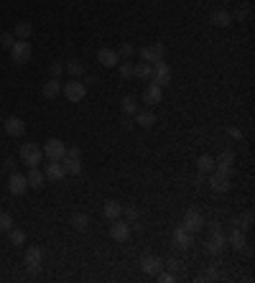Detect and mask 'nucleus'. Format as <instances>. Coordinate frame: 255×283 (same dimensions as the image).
<instances>
[{
    "mask_svg": "<svg viewBox=\"0 0 255 283\" xmlns=\"http://www.w3.org/2000/svg\"><path fill=\"white\" fill-rule=\"evenodd\" d=\"M26 181H29V186H31V189H44L46 176H44V171H39V166H31V168H29V174H26Z\"/></svg>",
    "mask_w": 255,
    "mask_h": 283,
    "instance_id": "nucleus-18",
    "label": "nucleus"
},
{
    "mask_svg": "<svg viewBox=\"0 0 255 283\" xmlns=\"http://www.w3.org/2000/svg\"><path fill=\"white\" fill-rule=\"evenodd\" d=\"M118 56H120V59H133V56H135V46L128 44V41L120 44V46H118Z\"/></svg>",
    "mask_w": 255,
    "mask_h": 283,
    "instance_id": "nucleus-30",
    "label": "nucleus"
},
{
    "mask_svg": "<svg viewBox=\"0 0 255 283\" xmlns=\"http://www.w3.org/2000/svg\"><path fill=\"white\" fill-rule=\"evenodd\" d=\"M140 270H143L146 275H156L158 270H163V263H161L156 255H143V258H140Z\"/></svg>",
    "mask_w": 255,
    "mask_h": 283,
    "instance_id": "nucleus-15",
    "label": "nucleus"
},
{
    "mask_svg": "<svg viewBox=\"0 0 255 283\" xmlns=\"http://www.w3.org/2000/svg\"><path fill=\"white\" fill-rule=\"evenodd\" d=\"M133 123H135V120H133V115H123V118H120V125H123L125 130H128V128H133Z\"/></svg>",
    "mask_w": 255,
    "mask_h": 283,
    "instance_id": "nucleus-43",
    "label": "nucleus"
},
{
    "mask_svg": "<svg viewBox=\"0 0 255 283\" xmlns=\"http://www.w3.org/2000/svg\"><path fill=\"white\" fill-rule=\"evenodd\" d=\"M3 128H6V133H8L11 138H21V135L26 133V123H23L21 118H8V120L3 123Z\"/></svg>",
    "mask_w": 255,
    "mask_h": 283,
    "instance_id": "nucleus-16",
    "label": "nucleus"
},
{
    "mask_svg": "<svg viewBox=\"0 0 255 283\" xmlns=\"http://www.w3.org/2000/svg\"><path fill=\"white\" fill-rule=\"evenodd\" d=\"M161 100H163V87H158V84H153V82H151V84L143 90V102L153 107V105H158Z\"/></svg>",
    "mask_w": 255,
    "mask_h": 283,
    "instance_id": "nucleus-13",
    "label": "nucleus"
},
{
    "mask_svg": "<svg viewBox=\"0 0 255 283\" xmlns=\"http://www.w3.org/2000/svg\"><path fill=\"white\" fill-rule=\"evenodd\" d=\"M202 224H204V219H202V214H199L196 209H186V214H184V222H181V227L196 235Z\"/></svg>",
    "mask_w": 255,
    "mask_h": 283,
    "instance_id": "nucleus-11",
    "label": "nucleus"
},
{
    "mask_svg": "<svg viewBox=\"0 0 255 283\" xmlns=\"http://www.w3.org/2000/svg\"><path fill=\"white\" fill-rule=\"evenodd\" d=\"M174 242H176V247L189 250V247L194 245V232H189V230H184V227L179 224V227H176V232H174Z\"/></svg>",
    "mask_w": 255,
    "mask_h": 283,
    "instance_id": "nucleus-14",
    "label": "nucleus"
},
{
    "mask_svg": "<svg viewBox=\"0 0 255 283\" xmlns=\"http://www.w3.org/2000/svg\"><path fill=\"white\" fill-rule=\"evenodd\" d=\"M222 247H224V245H219L217 240H207V252H209V255H219Z\"/></svg>",
    "mask_w": 255,
    "mask_h": 283,
    "instance_id": "nucleus-38",
    "label": "nucleus"
},
{
    "mask_svg": "<svg viewBox=\"0 0 255 283\" xmlns=\"http://www.w3.org/2000/svg\"><path fill=\"white\" fill-rule=\"evenodd\" d=\"M62 166H64V174H67V176H79V171H82L79 158H69V156H64V158H62Z\"/></svg>",
    "mask_w": 255,
    "mask_h": 283,
    "instance_id": "nucleus-22",
    "label": "nucleus"
},
{
    "mask_svg": "<svg viewBox=\"0 0 255 283\" xmlns=\"http://www.w3.org/2000/svg\"><path fill=\"white\" fill-rule=\"evenodd\" d=\"M62 92H64V97H67L69 102H82V100L87 97V84L79 82V79H69Z\"/></svg>",
    "mask_w": 255,
    "mask_h": 283,
    "instance_id": "nucleus-1",
    "label": "nucleus"
},
{
    "mask_svg": "<svg viewBox=\"0 0 255 283\" xmlns=\"http://www.w3.org/2000/svg\"><path fill=\"white\" fill-rule=\"evenodd\" d=\"M151 82L158 84V87H166L171 82V67L161 59V62H153V72H151Z\"/></svg>",
    "mask_w": 255,
    "mask_h": 283,
    "instance_id": "nucleus-4",
    "label": "nucleus"
},
{
    "mask_svg": "<svg viewBox=\"0 0 255 283\" xmlns=\"http://www.w3.org/2000/svg\"><path fill=\"white\" fill-rule=\"evenodd\" d=\"M123 214H125V222H128V224H135V222H138V209H135V207H123Z\"/></svg>",
    "mask_w": 255,
    "mask_h": 283,
    "instance_id": "nucleus-36",
    "label": "nucleus"
},
{
    "mask_svg": "<svg viewBox=\"0 0 255 283\" xmlns=\"http://www.w3.org/2000/svg\"><path fill=\"white\" fill-rule=\"evenodd\" d=\"M67 156H69V158H79V156H82V151H79L77 146H72V148H67Z\"/></svg>",
    "mask_w": 255,
    "mask_h": 283,
    "instance_id": "nucleus-47",
    "label": "nucleus"
},
{
    "mask_svg": "<svg viewBox=\"0 0 255 283\" xmlns=\"http://www.w3.org/2000/svg\"><path fill=\"white\" fill-rule=\"evenodd\" d=\"M3 168H6V171H16V161H13V158H8V161L3 163Z\"/></svg>",
    "mask_w": 255,
    "mask_h": 283,
    "instance_id": "nucleus-48",
    "label": "nucleus"
},
{
    "mask_svg": "<svg viewBox=\"0 0 255 283\" xmlns=\"http://www.w3.org/2000/svg\"><path fill=\"white\" fill-rule=\"evenodd\" d=\"M8 237H11L13 245H23V242H26V232L18 230V227H11V230H8Z\"/></svg>",
    "mask_w": 255,
    "mask_h": 283,
    "instance_id": "nucleus-33",
    "label": "nucleus"
},
{
    "mask_svg": "<svg viewBox=\"0 0 255 283\" xmlns=\"http://www.w3.org/2000/svg\"><path fill=\"white\" fill-rule=\"evenodd\" d=\"M140 62H148V64H153V62H161L158 56H156V51H153V46H143L140 51Z\"/></svg>",
    "mask_w": 255,
    "mask_h": 283,
    "instance_id": "nucleus-31",
    "label": "nucleus"
},
{
    "mask_svg": "<svg viewBox=\"0 0 255 283\" xmlns=\"http://www.w3.org/2000/svg\"><path fill=\"white\" fill-rule=\"evenodd\" d=\"M204 184H207V179H204V174L199 171V174H196V186H204Z\"/></svg>",
    "mask_w": 255,
    "mask_h": 283,
    "instance_id": "nucleus-49",
    "label": "nucleus"
},
{
    "mask_svg": "<svg viewBox=\"0 0 255 283\" xmlns=\"http://www.w3.org/2000/svg\"><path fill=\"white\" fill-rule=\"evenodd\" d=\"M41 92H44V97H46V100H56V97L62 95V84H59V79H49V82L44 84V90H41Z\"/></svg>",
    "mask_w": 255,
    "mask_h": 283,
    "instance_id": "nucleus-23",
    "label": "nucleus"
},
{
    "mask_svg": "<svg viewBox=\"0 0 255 283\" xmlns=\"http://www.w3.org/2000/svg\"><path fill=\"white\" fill-rule=\"evenodd\" d=\"M212 23L219 26V29H227V26L232 23V16H230L227 11H214V13H212Z\"/></svg>",
    "mask_w": 255,
    "mask_h": 283,
    "instance_id": "nucleus-26",
    "label": "nucleus"
},
{
    "mask_svg": "<svg viewBox=\"0 0 255 283\" xmlns=\"http://www.w3.org/2000/svg\"><path fill=\"white\" fill-rule=\"evenodd\" d=\"M31 34H34V26L31 23H16V29H13V36L18 39V41H29L31 39Z\"/></svg>",
    "mask_w": 255,
    "mask_h": 283,
    "instance_id": "nucleus-24",
    "label": "nucleus"
},
{
    "mask_svg": "<svg viewBox=\"0 0 255 283\" xmlns=\"http://www.w3.org/2000/svg\"><path fill=\"white\" fill-rule=\"evenodd\" d=\"M120 77H123V79H133V77H135V74H133V62H130V59L120 62Z\"/></svg>",
    "mask_w": 255,
    "mask_h": 283,
    "instance_id": "nucleus-34",
    "label": "nucleus"
},
{
    "mask_svg": "<svg viewBox=\"0 0 255 283\" xmlns=\"http://www.w3.org/2000/svg\"><path fill=\"white\" fill-rule=\"evenodd\" d=\"M62 72H64V67H62L59 62H56V64H51V77H54V79H59V74H62Z\"/></svg>",
    "mask_w": 255,
    "mask_h": 283,
    "instance_id": "nucleus-44",
    "label": "nucleus"
},
{
    "mask_svg": "<svg viewBox=\"0 0 255 283\" xmlns=\"http://www.w3.org/2000/svg\"><path fill=\"white\" fill-rule=\"evenodd\" d=\"M69 74H72V79H79V77H84V67L79 64V62H69L67 67H64Z\"/></svg>",
    "mask_w": 255,
    "mask_h": 283,
    "instance_id": "nucleus-32",
    "label": "nucleus"
},
{
    "mask_svg": "<svg viewBox=\"0 0 255 283\" xmlns=\"http://www.w3.org/2000/svg\"><path fill=\"white\" fill-rule=\"evenodd\" d=\"M21 161L31 168V166H39L44 161V151L36 146V143H23L21 146Z\"/></svg>",
    "mask_w": 255,
    "mask_h": 283,
    "instance_id": "nucleus-2",
    "label": "nucleus"
},
{
    "mask_svg": "<svg viewBox=\"0 0 255 283\" xmlns=\"http://www.w3.org/2000/svg\"><path fill=\"white\" fill-rule=\"evenodd\" d=\"M26 189H29V181H26V176H23V174H16V171H11V179H8V191H11L13 196H21V194H26Z\"/></svg>",
    "mask_w": 255,
    "mask_h": 283,
    "instance_id": "nucleus-9",
    "label": "nucleus"
},
{
    "mask_svg": "<svg viewBox=\"0 0 255 283\" xmlns=\"http://www.w3.org/2000/svg\"><path fill=\"white\" fill-rule=\"evenodd\" d=\"M151 46H153V51H156V56H158V59H163V56H166V46H163L161 41H156V44H151Z\"/></svg>",
    "mask_w": 255,
    "mask_h": 283,
    "instance_id": "nucleus-40",
    "label": "nucleus"
},
{
    "mask_svg": "<svg viewBox=\"0 0 255 283\" xmlns=\"http://www.w3.org/2000/svg\"><path fill=\"white\" fill-rule=\"evenodd\" d=\"M151 72H153V64H148V62L133 64V74H135L138 79H151Z\"/></svg>",
    "mask_w": 255,
    "mask_h": 283,
    "instance_id": "nucleus-25",
    "label": "nucleus"
},
{
    "mask_svg": "<svg viewBox=\"0 0 255 283\" xmlns=\"http://www.w3.org/2000/svg\"><path fill=\"white\" fill-rule=\"evenodd\" d=\"M227 237V242L235 247V250H242L245 247V235H242V227H232L230 230V235H224Z\"/></svg>",
    "mask_w": 255,
    "mask_h": 283,
    "instance_id": "nucleus-21",
    "label": "nucleus"
},
{
    "mask_svg": "<svg viewBox=\"0 0 255 283\" xmlns=\"http://www.w3.org/2000/svg\"><path fill=\"white\" fill-rule=\"evenodd\" d=\"M97 62L102 64V67H107V69H112V67H118L120 64V56H118V51L115 49H100L97 51Z\"/></svg>",
    "mask_w": 255,
    "mask_h": 283,
    "instance_id": "nucleus-12",
    "label": "nucleus"
},
{
    "mask_svg": "<svg viewBox=\"0 0 255 283\" xmlns=\"http://www.w3.org/2000/svg\"><path fill=\"white\" fill-rule=\"evenodd\" d=\"M166 265H168V270H171V273H179V260H176V258H168V260H166Z\"/></svg>",
    "mask_w": 255,
    "mask_h": 283,
    "instance_id": "nucleus-45",
    "label": "nucleus"
},
{
    "mask_svg": "<svg viewBox=\"0 0 255 283\" xmlns=\"http://www.w3.org/2000/svg\"><path fill=\"white\" fill-rule=\"evenodd\" d=\"M41 260H44V252H41V247H29V250H26V255H23L26 270H29L31 275H36V273L41 270Z\"/></svg>",
    "mask_w": 255,
    "mask_h": 283,
    "instance_id": "nucleus-6",
    "label": "nucleus"
},
{
    "mask_svg": "<svg viewBox=\"0 0 255 283\" xmlns=\"http://www.w3.org/2000/svg\"><path fill=\"white\" fill-rule=\"evenodd\" d=\"M207 184H209L217 194L230 191V176H224V174H219V171H212V174H209V179H207Z\"/></svg>",
    "mask_w": 255,
    "mask_h": 283,
    "instance_id": "nucleus-10",
    "label": "nucleus"
},
{
    "mask_svg": "<svg viewBox=\"0 0 255 283\" xmlns=\"http://www.w3.org/2000/svg\"><path fill=\"white\" fill-rule=\"evenodd\" d=\"M232 16V21H245L247 18V8H237L235 13H230Z\"/></svg>",
    "mask_w": 255,
    "mask_h": 283,
    "instance_id": "nucleus-39",
    "label": "nucleus"
},
{
    "mask_svg": "<svg viewBox=\"0 0 255 283\" xmlns=\"http://www.w3.org/2000/svg\"><path fill=\"white\" fill-rule=\"evenodd\" d=\"M130 230H133V227H130L125 219L118 217V219H112V224H110V237H112L115 242H125V240L130 237Z\"/></svg>",
    "mask_w": 255,
    "mask_h": 283,
    "instance_id": "nucleus-8",
    "label": "nucleus"
},
{
    "mask_svg": "<svg viewBox=\"0 0 255 283\" xmlns=\"http://www.w3.org/2000/svg\"><path fill=\"white\" fill-rule=\"evenodd\" d=\"M72 224H74V230L82 232V230L90 227V217H87L84 212H74V214H72Z\"/></svg>",
    "mask_w": 255,
    "mask_h": 283,
    "instance_id": "nucleus-29",
    "label": "nucleus"
},
{
    "mask_svg": "<svg viewBox=\"0 0 255 283\" xmlns=\"http://www.w3.org/2000/svg\"><path fill=\"white\" fill-rule=\"evenodd\" d=\"M252 219H255V217H252V212H247V214L240 219V222H242V230H250V227H252Z\"/></svg>",
    "mask_w": 255,
    "mask_h": 283,
    "instance_id": "nucleus-42",
    "label": "nucleus"
},
{
    "mask_svg": "<svg viewBox=\"0 0 255 283\" xmlns=\"http://www.w3.org/2000/svg\"><path fill=\"white\" fill-rule=\"evenodd\" d=\"M44 176H46L49 181H62V179L67 176L62 161H51V158H49V163H46V168H44Z\"/></svg>",
    "mask_w": 255,
    "mask_h": 283,
    "instance_id": "nucleus-17",
    "label": "nucleus"
},
{
    "mask_svg": "<svg viewBox=\"0 0 255 283\" xmlns=\"http://www.w3.org/2000/svg\"><path fill=\"white\" fill-rule=\"evenodd\" d=\"M13 44H16V36H13V31H3V34H0V46L11 49Z\"/></svg>",
    "mask_w": 255,
    "mask_h": 283,
    "instance_id": "nucleus-37",
    "label": "nucleus"
},
{
    "mask_svg": "<svg viewBox=\"0 0 255 283\" xmlns=\"http://www.w3.org/2000/svg\"><path fill=\"white\" fill-rule=\"evenodd\" d=\"M156 278H158V280H163V283L176 280V275H174V273H163V270H158V273H156Z\"/></svg>",
    "mask_w": 255,
    "mask_h": 283,
    "instance_id": "nucleus-41",
    "label": "nucleus"
},
{
    "mask_svg": "<svg viewBox=\"0 0 255 283\" xmlns=\"http://www.w3.org/2000/svg\"><path fill=\"white\" fill-rule=\"evenodd\" d=\"M120 107H123V115H135L138 112V100L133 95H128V97L120 100Z\"/></svg>",
    "mask_w": 255,
    "mask_h": 283,
    "instance_id": "nucleus-27",
    "label": "nucleus"
},
{
    "mask_svg": "<svg viewBox=\"0 0 255 283\" xmlns=\"http://www.w3.org/2000/svg\"><path fill=\"white\" fill-rule=\"evenodd\" d=\"M13 227V217L11 212H0V232H8Z\"/></svg>",
    "mask_w": 255,
    "mask_h": 283,
    "instance_id": "nucleus-35",
    "label": "nucleus"
},
{
    "mask_svg": "<svg viewBox=\"0 0 255 283\" xmlns=\"http://www.w3.org/2000/svg\"><path fill=\"white\" fill-rule=\"evenodd\" d=\"M196 168H199L202 174H212V171H214V158H212V156H199V158H196Z\"/></svg>",
    "mask_w": 255,
    "mask_h": 283,
    "instance_id": "nucleus-28",
    "label": "nucleus"
},
{
    "mask_svg": "<svg viewBox=\"0 0 255 283\" xmlns=\"http://www.w3.org/2000/svg\"><path fill=\"white\" fill-rule=\"evenodd\" d=\"M232 161H235V151L224 148L219 153V158H214V171H219L224 176H232Z\"/></svg>",
    "mask_w": 255,
    "mask_h": 283,
    "instance_id": "nucleus-7",
    "label": "nucleus"
},
{
    "mask_svg": "<svg viewBox=\"0 0 255 283\" xmlns=\"http://www.w3.org/2000/svg\"><path fill=\"white\" fill-rule=\"evenodd\" d=\"M102 214L112 222V219H118V217L123 214V204H120V202H115V199H107V202H105V207H102Z\"/></svg>",
    "mask_w": 255,
    "mask_h": 283,
    "instance_id": "nucleus-19",
    "label": "nucleus"
},
{
    "mask_svg": "<svg viewBox=\"0 0 255 283\" xmlns=\"http://www.w3.org/2000/svg\"><path fill=\"white\" fill-rule=\"evenodd\" d=\"M133 120H135L140 128H153V123H156V115H153V110H138V112L133 115Z\"/></svg>",
    "mask_w": 255,
    "mask_h": 283,
    "instance_id": "nucleus-20",
    "label": "nucleus"
},
{
    "mask_svg": "<svg viewBox=\"0 0 255 283\" xmlns=\"http://www.w3.org/2000/svg\"><path fill=\"white\" fill-rule=\"evenodd\" d=\"M227 133H230L235 140H242V130H240V128H227Z\"/></svg>",
    "mask_w": 255,
    "mask_h": 283,
    "instance_id": "nucleus-46",
    "label": "nucleus"
},
{
    "mask_svg": "<svg viewBox=\"0 0 255 283\" xmlns=\"http://www.w3.org/2000/svg\"><path fill=\"white\" fill-rule=\"evenodd\" d=\"M8 51H11V59H13L16 64H26V62L31 59V54H34L31 44H29V41H18V39H16V44H13Z\"/></svg>",
    "mask_w": 255,
    "mask_h": 283,
    "instance_id": "nucleus-5",
    "label": "nucleus"
},
{
    "mask_svg": "<svg viewBox=\"0 0 255 283\" xmlns=\"http://www.w3.org/2000/svg\"><path fill=\"white\" fill-rule=\"evenodd\" d=\"M41 151H44L46 158H51V161H62V158L67 156V143L59 140V138H49V140L44 143Z\"/></svg>",
    "mask_w": 255,
    "mask_h": 283,
    "instance_id": "nucleus-3",
    "label": "nucleus"
}]
</instances>
